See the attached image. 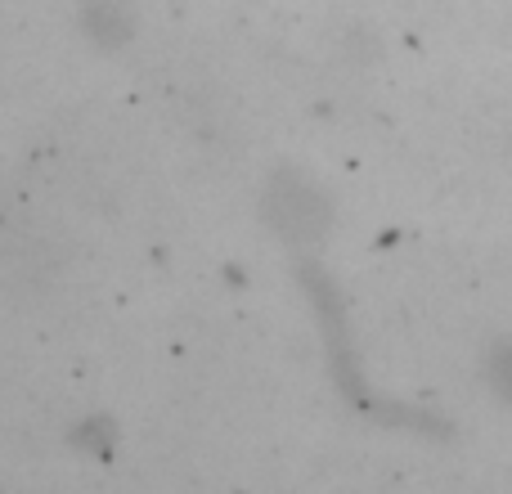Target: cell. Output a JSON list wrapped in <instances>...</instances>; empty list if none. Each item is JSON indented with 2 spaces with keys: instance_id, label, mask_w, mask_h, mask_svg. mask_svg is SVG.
<instances>
[{
  "instance_id": "1",
  "label": "cell",
  "mask_w": 512,
  "mask_h": 494,
  "mask_svg": "<svg viewBox=\"0 0 512 494\" xmlns=\"http://www.w3.org/2000/svg\"><path fill=\"white\" fill-rule=\"evenodd\" d=\"M270 216H274V225H279L288 239H310V234H319V225H324L319 194H315V189H306L301 180H288V185H279Z\"/></svg>"
}]
</instances>
